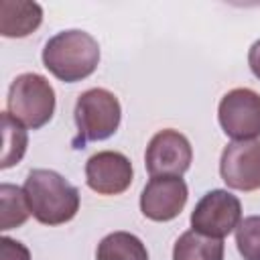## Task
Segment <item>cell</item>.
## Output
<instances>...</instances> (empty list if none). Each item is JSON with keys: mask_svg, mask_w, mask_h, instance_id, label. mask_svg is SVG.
Segmentation results:
<instances>
[{"mask_svg": "<svg viewBox=\"0 0 260 260\" xmlns=\"http://www.w3.org/2000/svg\"><path fill=\"white\" fill-rule=\"evenodd\" d=\"M189 197L187 183L181 177H150L140 193V211L152 221L175 219Z\"/></svg>", "mask_w": 260, "mask_h": 260, "instance_id": "10", "label": "cell"}, {"mask_svg": "<svg viewBox=\"0 0 260 260\" xmlns=\"http://www.w3.org/2000/svg\"><path fill=\"white\" fill-rule=\"evenodd\" d=\"M73 118L77 126L73 146L83 148L87 142L106 140L118 130L122 120V106L110 89L91 87L77 98Z\"/></svg>", "mask_w": 260, "mask_h": 260, "instance_id": "3", "label": "cell"}, {"mask_svg": "<svg viewBox=\"0 0 260 260\" xmlns=\"http://www.w3.org/2000/svg\"><path fill=\"white\" fill-rule=\"evenodd\" d=\"M242 221V203L225 189L207 191L191 211V228L197 234L223 240Z\"/></svg>", "mask_w": 260, "mask_h": 260, "instance_id": "5", "label": "cell"}, {"mask_svg": "<svg viewBox=\"0 0 260 260\" xmlns=\"http://www.w3.org/2000/svg\"><path fill=\"white\" fill-rule=\"evenodd\" d=\"M217 120L232 140H256L260 136V93L250 87L228 91L217 106Z\"/></svg>", "mask_w": 260, "mask_h": 260, "instance_id": "6", "label": "cell"}, {"mask_svg": "<svg viewBox=\"0 0 260 260\" xmlns=\"http://www.w3.org/2000/svg\"><path fill=\"white\" fill-rule=\"evenodd\" d=\"M173 260H223V240L189 230L177 238Z\"/></svg>", "mask_w": 260, "mask_h": 260, "instance_id": "12", "label": "cell"}, {"mask_svg": "<svg viewBox=\"0 0 260 260\" xmlns=\"http://www.w3.org/2000/svg\"><path fill=\"white\" fill-rule=\"evenodd\" d=\"M193 160V148L185 134L173 128L158 130L144 152V167L150 177H183Z\"/></svg>", "mask_w": 260, "mask_h": 260, "instance_id": "7", "label": "cell"}, {"mask_svg": "<svg viewBox=\"0 0 260 260\" xmlns=\"http://www.w3.org/2000/svg\"><path fill=\"white\" fill-rule=\"evenodd\" d=\"M30 215L43 225H61L79 211V191L51 169H32L22 185Z\"/></svg>", "mask_w": 260, "mask_h": 260, "instance_id": "1", "label": "cell"}, {"mask_svg": "<svg viewBox=\"0 0 260 260\" xmlns=\"http://www.w3.org/2000/svg\"><path fill=\"white\" fill-rule=\"evenodd\" d=\"M236 246L244 260H260V215H250L236 228Z\"/></svg>", "mask_w": 260, "mask_h": 260, "instance_id": "16", "label": "cell"}, {"mask_svg": "<svg viewBox=\"0 0 260 260\" xmlns=\"http://www.w3.org/2000/svg\"><path fill=\"white\" fill-rule=\"evenodd\" d=\"M132 162L118 150H100L85 162V183L98 195H120L132 185Z\"/></svg>", "mask_w": 260, "mask_h": 260, "instance_id": "9", "label": "cell"}, {"mask_svg": "<svg viewBox=\"0 0 260 260\" xmlns=\"http://www.w3.org/2000/svg\"><path fill=\"white\" fill-rule=\"evenodd\" d=\"M0 201H2V219H0L2 232L20 228L28 219L30 209H28L24 191L20 187L10 185V183H2L0 185Z\"/></svg>", "mask_w": 260, "mask_h": 260, "instance_id": "15", "label": "cell"}, {"mask_svg": "<svg viewBox=\"0 0 260 260\" xmlns=\"http://www.w3.org/2000/svg\"><path fill=\"white\" fill-rule=\"evenodd\" d=\"M95 260H148V250L138 236L112 232L98 244Z\"/></svg>", "mask_w": 260, "mask_h": 260, "instance_id": "13", "label": "cell"}, {"mask_svg": "<svg viewBox=\"0 0 260 260\" xmlns=\"http://www.w3.org/2000/svg\"><path fill=\"white\" fill-rule=\"evenodd\" d=\"M100 63L98 41L79 28L53 35L43 47V65L63 83H75L89 77Z\"/></svg>", "mask_w": 260, "mask_h": 260, "instance_id": "2", "label": "cell"}, {"mask_svg": "<svg viewBox=\"0 0 260 260\" xmlns=\"http://www.w3.org/2000/svg\"><path fill=\"white\" fill-rule=\"evenodd\" d=\"M6 112L30 130L51 122L55 114V89L39 73H20L8 87Z\"/></svg>", "mask_w": 260, "mask_h": 260, "instance_id": "4", "label": "cell"}, {"mask_svg": "<svg viewBox=\"0 0 260 260\" xmlns=\"http://www.w3.org/2000/svg\"><path fill=\"white\" fill-rule=\"evenodd\" d=\"M248 65H250V71L260 79V39L256 43H252V47L248 51Z\"/></svg>", "mask_w": 260, "mask_h": 260, "instance_id": "18", "label": "cell"}, {"mask_svg": "<svg viewBox=\"0 0 260 260\" xmlns=\"http://www.w3.org/2000/svg\"><path fill=\"white\" fill-rule=\"evenodd\" d=\"M219 175L230 189H260V140H234L221 150Z\"/></svg>", "mask_w": 260, "mask_h": 260, "instance_id": "8", "label": "cell"}, {"mask_svg": "<svg viewBox=\"0 0 260 260\" xmlns=\"http://www.w3.org/2000/svg\"><path fill=\"white\" fill-rule=\"evenodd\" d=\"M2 138H4V148H2V160L0 169H10L20 162V158L26 152L28 136L24 126L14 120L8 112H2Z\"/></svg>", "mask_w": 260, "mask_h": 260, "instance_id": "14", "label": "cell"}, {"mask_svg": "<svg viewBox=\"0 0 260 260\" xmlns=\"http://www.w3.org/2000/svg\"><path fill=\"white\" fill-rule=\"evenodd\" d=\"M43 22V8L26 0L0 2V35L6 39H22L35 32Z\"/></svg>", "mask_w": 260, "mask_h": 260, "instance_id": "11", "label": "cell"}, {"mask_svg": "<svg viewBox=\"0 0 260 260\" xmlns=\"http://www.w3.org/2000/svg\"><path fill=\"white\" fill-rule=\"evenodd\" d=\"M0 260H30V252L22 242L2 236L0 238Z\"/></svg>", "mask_w": 260, "mask_h": 260, "instance_id": "17", "label": "cell"}]
</instances>
